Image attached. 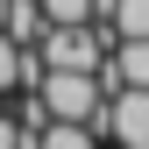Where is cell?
<instances>
[{"label":"cell","mask_w":149,"mask_h":149,"mask_svg":"<svg viewBox=\"0 0 149 149\" xmlns=\"http://www.w3.org/2000/svg\"><path fill=\"white\" fill-rule=\"evenodd\" d=\"M36 92H43L50 121H92V114H100V100H107L100 71H43Z\"/></svg>","instance_id":"7a4b0ae2"},{"label":"cell","mask_w":149,"mask_h":149,"mask_svg":"<svg viewBox=\"0 0 149 149\" xmlns=\"http://www.w3.org/2000/svg\"><path fill=\"white\" fill-rule=\"evenodd\" d=\"M92 128L114 149H149V85H114L92 114Z\"/></svg>","instance_id":"6da1fadb"},{"label":"cell","mask_w":149,"mask_h":149,"mask_svg":"<svg viewBox=\"0 0 149 149\" xmlns=\"http://www.w3.org/2000/svg\"><path fill=\"white\" fill-rule=\"evenodd\" d=\"M36 149H100V128L92 121H43L36 128Z\"/></svg>","instance_id":"3957f363"},{"label":"cell","mask_w":149,"mask_h":149,"mask_svg":"<svg viewBox=\"0 0 149 149\" xmlns=\"http://www.w3.org/2000/svg\"><path fill=\"white\" fill-rule=\"evenodd\" d=\"M43 22H92V0H43Z\"/></svg>","instance_id":"52a82bcc"},{"label":"cell","mask_w":149,"mask_h":149,"mask_svg":"<svg viewBox=\"0 0 149 149\" xmlns=\"http://www.w3.org/2000/svg\"><path fill=\"white\" fill-rule=\"evenodd\" d=\"M114 71H121V85H149V36H121L114 43Z\"/></svg>","instance_id":"5b68a950"},{"label":"cell","mask_w":149,"mask_h":149,"mask_svg":"<svg viewBox=\"0 0 149 149\" xmlns=\"http://www.w3.org/2000/svg\"><path fill=\"white\" fill-rule=\"evenodd\" d=\"M0 149H36V135H29L14 114H0Z\"/></svg>","instance_id":"ba28073f"},{"label":"cell","mask_w":149,"mask_h":149,"mask_svg":"<svg viewBox=\"0 0 149 149\" xmlns=\"http://www.w3.org/2000/svg\"><path fill=\"white\" fill-rule=\"evenodd\" d=\"M22 57H29V50L0 29V100H7V92H22Z\"/></svg>","instance_id":"8992f818"},{"label":"cell","mask_w":149,"mask_h":149,"mask_svg":"<svg viewBox=\"0 0 149 149\" xmlns=\"http://www.w3.org/2000/svg\"><path fill=\"white\" fill-rule=\"evenodd\" d=\"M0 29H7L14 36V43H22V50H36V43H43V0H7V22H0Z\"/></svg>","instance_id":"277c9868"},{"label":"cell","mask_w":149,"mask_h":149,"mask_svg":"<svg viewBox=\"0 0 149 149\" xmlns=\"http://www.w3.org/2000/svg\"><path fill=\"white\" fill-rule=\"evenodd\" d=\"M0 22H7V0H0Z\"/></svg>","instance_id":"9c48e42d"}]
</instances>
